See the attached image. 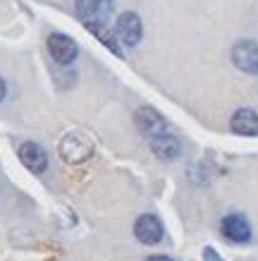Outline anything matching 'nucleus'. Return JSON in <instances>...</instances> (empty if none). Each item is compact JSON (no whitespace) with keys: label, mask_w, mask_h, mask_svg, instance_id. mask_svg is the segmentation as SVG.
Returning a JSON list of instances; mask_svg holds the SVG:
<instances>
[{"label":"nucleus","mask_w":258,"mask_h":261,"mask_svg":"<svg viewBox=\"0 0 258 261\" xmlns=\"http://www.w3.org/2000/svg\"><path fill=\"white\" fill-rule=\"evenodd\" d=\"M94 153V144L86 135L81 132H70V135L63 137V142H60V156L63 161L67 163H81L86 161L89 156Z\"/></svg>","instance_id":"f03ea898"},{"label":"nucleus","mask_w":258,"mask_h":261,"mask_svg":"<svg viewBox=\"0 0 258 261\" xmlns=\"http://www.w3.org/2000/svg\"><path fill=\"white\" fill-rule=\"evenodd\" d=\"M19 161H22L24 166L29 168L32 173H36V175L46 173V168H48L46 149H43L41 144H36V142H24L22 146H19Z\"/></svg>","instance_id":"1a4fd4ad"},{"label":"nucleus","mask_w":258,"mask_h":261,"mask_svg":"<svg viewBox=\"0 0 258 261\" xmlns=\"http://www.w3.org/2000/svg\"><path fill=\"white\" fill-rule=\"evenodd\" d=\"M146 261H172L170 256H165V254H153V256H149Z\"/></svg>","instance_id":"4468645a"},{"label":"nucleus","mask_w":258,"mask_h":261,"mask_svg":"<svg viewBox=\"0 0 258 261\" xmlns=\"http://www.w3.org/2000/svg\"><path fill=\"white\" fill-rule=\"evenodd\" d=\"M151 151L156 153L158 159H163V161H175L177 156L182 153V144L180 139L175 135H160V137H153L151 139Z\"/></svg>","instance_id":"9b49d317"},{"label":"nucleus","mask_w":258,"mask_h":261,"mask_svg":"<svg viewBox=\"0 0 258 261\" xmlns=\"http://www.w3.org/2000/svg\"><path fill=\"white\" fill-rule=\"evenodd\" d=\"M230 127L235 135L242 137H258V113L251 111V108H242L237 111L230 120Z\"/></svg>","instance_id":"9d476101"},{"label":"nucleus","mask_w":258,"mask_h":261,"mask_svg":"<svg viewBox=\"0 0 258 261\" xmlns=\"http://www.w3.org/2000/svg\"><path fill=\"white\" fill-rule=\"evenodd\" d=\"M134 120H136V127H139L146 137H151V139H153V137L165 135V129H167L165 118L156 111V108H151V106L139 108V111H136V115H134Z\"/></svg>","instance_id":"423d86ee"},{"label":"nucleus","mask_w":258,"mask_h":261,"mask_svg":"<svg viewBox=\"0 0 258 261\" xmlns=\"http://www.w3.org/2000/svg\"><path fill=\"white\" fill-rule=\"evenodd\" d=\"M115 36H118L120 46H136L144 36V24H141L136 12H125L120 15L118 24H115Z\"/></svg>","instance_id":"7ed1b4c3"},{"label":"nucleus","mask_w":258,"mask_h":261,"mask_svg":"<svg viewBox=\"0 0 258 261\" xmlns=\"http://www.w3.org/2000/svg\"><path fill=\"white\" fill-rule=\"evenodd\" d=\"M5 98V82H3V77H0V101Z\"/></svg>","instance_id":"2eb2a0df"},{"label":"nucleus","mask_w":258,"mask_h":261,"mask_svg":"<svg viewBox=\"0 0 258 261\" xmlns=\"http://www.w3.org/2000/svg\"><path fill=\"white\" fill-rule=\"evenodd\" d=\"M48 53L55 63L70 65L79 53V46L74 43V39H70L67 34H50L48 36Z\"/></svg>","instance_id":"39448f33"},{"label":"nucleus","mask_w":258,"mask_h":261,"mask_svg":"<svg viewBox=\"0 0 258 261\" xmlns=\"http://www.w3.org/2000/svg\"><path fill=\"white\" fill-rule=\"evenodd\" d=\"M232 63L242 72L258 74V43L251 39H244L232 46Z\"/></svg>","instance_id":"20e7f679"},{"label":"nucleus","mask_w":258,"mask_h":261,"mask_svg":"<svg viewBox=\"0 0 258 261\" xmlns=\"http://www.w3.org/2000/svg\"><path fill=\"white\" fill-rule=\"evenodd\" d=\"M220 230L230 242H249L251 240V225L246 221V216L242 214H230L222 218Z\"/></svg>","instance_id":"6e6552de"},{"label":"nucleus","mask_w":258,"mask_h":261,"mask_svg":"<svg viewBox=\"0 0 258 261\" xmlns=\"http://www.w3.org/2000/svg\"><path fill=\"white\" fill-rule=\"evenodd\" d=\"M112 0H77V17L84 22L86 29L105 27L112 15Z\"/></svg>","instance_id":"f257e3e1"},{"label":"nucleus","mask_w":258,"mask_h":261,"mask_svg":"<svg viewBox=\"0 0 258 261\" xmlns=\"http://www.w3.org/2000/svg\"><path fill=\"white\" fill-rule=\"evenodd\" d=\"M134 235L144 245H158L163 240V223L158 221L153 214H144L134 223Z\"/></svg>","instance_id":"0eeeda50"},{"label":"nucleus","mask_w":258,"mask_h":261,"mask_svg":"<svg viewBox=\"0 0 258 261\" xmlns=\"http://www.w3.org/2000/svg\"><path fill=\"white\" fill-rule=\"evenodd\" d=\"M89 32L94 34V36L101 41L103 46H108L115 56H125V48L120 46V41H118V36H115V34L108 32V27H94V29H89Z\"/></svg>","instance_id":"f8f14e48"},{"label":"nucleus","mask_w":258,"mask_h":261,"mask_svg":"<svg viewBox=\"0 0 258 261\" xmlns=\"http://www.w3.org/2000/svg\"><path fill=\"white\" fill-rule=\"evenodd\" d=\"M204 259H206V261H222V259L218 256V252L213 249V247H206V249H204Z\"/></svg>","instance_id":"ddd939ff"}]
</instances>
